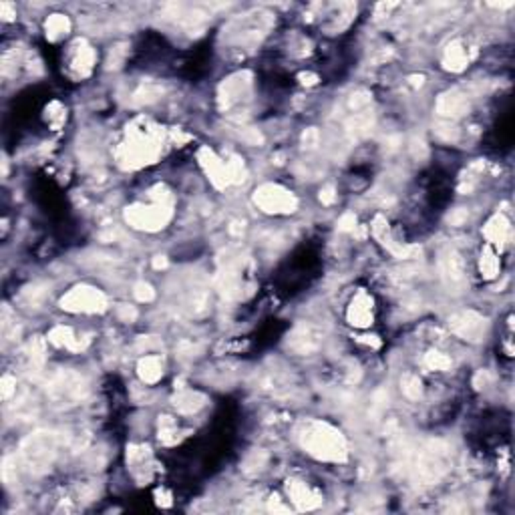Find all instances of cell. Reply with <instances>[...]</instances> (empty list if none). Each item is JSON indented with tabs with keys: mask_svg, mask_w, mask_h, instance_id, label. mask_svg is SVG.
Returning a JSON list of instances; mask_svg holds the SVG:
<instances>
[{
	"mask_svg": "<svg viewBox=\"0 0 515 515\" xmlns=\"http://www.w3.org/2000/svg\"><path fill=\"white\" fill-rule=\"evenodd\" d=\"M95 65V53L91 47H87L85 42H77L73 47V51L69 53V71L77 77H85L91 73Z\"/></svg>",
	"mask_w": 515,
	"mask_h": 515,
	"instance_id": "cell-4",
	"label": "cell"
},
{
	"mask_svg": "<svg viewBox=\"0 0 515 515\" xmlns=\"http://www.w3.org/2000/svg\"><path fill=\"white\" fill-rule=\"evenodd\" d=\"M483 326H485V320H481V316H477L473 312H465L453 318V330L463 338L475 340L483 332Z\"/></svg>",
	"mask_w": 515,
	"mask_h": 515,
	"instance_id": "cell-5",
	"label": "cell"
},
{
	"mask_svg": "<svg viewBox=\"0 0 515 515\" xmlns=\"http://www.w3.org/2000/svg\"><path fill=\"white\" fill-rule=\"evenodd\" d=\"M62 304L71 310L95 312L105 306V296L93 288H75L69 296L62 300Z\"/></svg>",
	"mask_w": 515,
	"mask_h": 515,
	"instance_id": "cell-2",
	"label": "cell"
},
{
	"mask_svg": "<svg viewBox=\"0 0 515 515\" xmlns=\"http://www.w3.org/2000/svg\"><path fill=\"white\" fill-rule=\"evenodd\" d=\"M348 318L353 320V324H358V326L369 324V322H371V318H373L371 298H366L364 294H360V296L353 302L351 312H348Z\"/></svg>",
	"mask_w": 515,
	"mask_h": 515,
	"instance_id": "cell-6",
	"label": "cell"
},
{
	"mask_svg": "<svg viewBox=\"0 0 515 515\" xmlns=\"http://www.w3.org/2000/svg\"><path fill=\"white\" fill-rule=\"evenodd\" d=\"M256 203H260L266 212H282V210L292 212V208L296 205V201L288 192H284L280 187H272V185H266L260 189V194L256 196Z\"/></svg>",
	"mask_w": 515,
	"mask_h": 515,
	"instance_id": "cell-3",
	"label": "cell"
},
{
	"mask_svg": "<svg viewBox=\"0 0 515 515\" xmlns=\"http://www.w3.org/2000/svg\"><path fill=\"white\" fill-rule=\"evenodd\" d=\"M141 377L145 378L147 382H155L161 377V366H159V358L147 357L141 362Z\"/></svg>",
	"mask_w": 515,
	"mask_h": 515,
	"instance_id": "cell-9",
	"label": "cell"
},
{
	"mask_svg": "<svg viewBox=\"0 0 515 515\" xmlns=\"http://www.w3.org/2000/svg\"><path fill=\"white\" fill-rule=\"evenodd\" d=\"M288 493L292 497V501L298 503L300 507H312V505L316 503L314 493H312L304 483H300V481H292V483L288 485Z\"/></svg>",
	"mask_w": 515,
	"mask_h": 515,
	"instance_id": "cell-7",
	"label": "cell"
},
{
	"mask_svg": "<svg viewBox=\"0 0 515 515\" xmlns=\"http://www.w3.org/2000/svg\"><path fill=\"white\" fill-rule=\"evenodd\" d=\"M487 238L491 239L493 244H505V239L509 236V226L503 218H493L487 223V230H485Z\"/></svg>",
	"mask_w": 515,
	"mask_h": 515,
	"instance_id": "cell-8",
	"label": "cell"
},
{
	"mask_svg": "<svg viewBox=\"0 0 515 515\" xmlns=\"http://www.w3.org/2000/svg\"><path fill=\"white\" fill-rule=\"evenodd\" d=\"M499 270V262H497V256L493 252L485 250V254L481 256V272L487 278H493Z\"/></svg>",
	"mask_w": 515,
	"mask_h": 515,
	"instance_id": "cell-10",
	"label": "cell"
},
{
	"mask_svg": "<svg viewBox=\"0 0 515 515\" xmlns=\"http://www.w3.org/2000/svg\"><path fill=\"white\" fill-rule=\"evenodd\" d=\"M304 445L310 449L312 455L320 457V459H332L338 461L344 457V441L340 433L335 429H330L328 425H316L308 431V435L304 439Z\"/></svg>",
	"mask_w": 515,
	"mask_h": 515,
	"instance_id": "cell-1",
	"label": "cell"
}]
</instances>
